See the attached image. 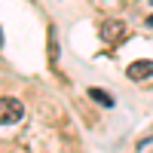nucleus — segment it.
Returning a JSON list of instances; mask_svg holds the SVG:
<instances>
[{
  "label": "nucleus",
  "mask_w": 153,
  "mask_h": 153,
  "mask_svg": "<svg viewBox=\"0 0 153 153\" xmlns=\"http://www.w3.org/2000/svg\"><path fill=\"white\" fill-rule=\"evenodd\" d=\"M22 117H25V104L19 98H0V126L22 123Z\"/></svg>",
  "instance_id": "nucleus-1"
},
{
  "label": "nucleus",
  "mask_w": 153,
  "mask_h": 153,
  "mask_svg": "<svg viewBox=\"0 0 153 153\" xmlns=\"http://www.w3.org/2000/svg\"><path fill=\"white\" fill-rule=\"evenodd\" d=\"M123 37H126V22L107 19L104 25H101V40H107V43H120Z\"/></svg>",
  "instance_id": "nucleus-2"
},
{
  "label": "nucleus",
  "mask_w": 153,
  "mask_h": 153,
  "mask_svg": "<svg viewBox=\"0 0 153 153\" xmlns=\"http://www.w3.org/2000/svg\"><path fill=\"white\" fill-rule=\"evenodd\" d=\"M129 80H147V76H153V61L150 58H141V61H132L129 65Z\"/></svg>",
  "instance_id": "nucleus-3"
},
{
  "label": "nucleus",
  "mask_w": 153,
  "mask_h": 153,
  "mask_svg": "<svg viewBox=\"0 0 153 153\" xmlns=\"http://www.w3.org/2000/svg\"><path fill=\"white\" fill-rule=\"evenodd\" d=\"M89 98H92V101H98L101 107H113V98L104 92V89H89Z\"/></svg>",
  "instance_id": "nucleus-4"
},
{
  "label": "nucleus",
  "mask_w": 153,
  "mask_h": 153,
  "mask_svg": "<svg viewBox=\"0 0 153 153\" xmlns=\"http://www.w3.org/2000/svg\"><path fill=\"white\" fill-rule=\"evenodd\" d=\"M58 61V40H55V28H49V65Z\"/></svg>",
  "instance_id": "nucleus-5"
},
{
  "label": "nucleus",
  "mask_w": 153,
  "mask_h": 153,
  "mask_svg": "<svg viewBox=\"0 0 153 153\" xmlns=\"http://www.w3.org/2000/svg\"><path fill=\"white\" fill-rule=\"evenodd\" d=\"M0 46H3V31H0Z\"/></svg>",
  "instance_id": "nucleus-6"
},
{
  "label": "nucleus",
  "mask_w": 153,
  "mask_h": 153,
  "mask_svg": "<svg viewBox=\"0 0 153 153\" xmlns=\"http://www.w3.org/2000/svg\"><path fill=\"white\" fill-rule=\"evenodd\" d=\"M150 25H153V16H150Z\"/></svg>",
  "instance_id": "nucleus-7"
}]
</instances>
